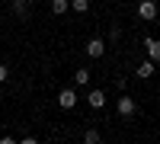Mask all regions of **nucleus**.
<instances>
[{
	"instance_id": "obj_1",
	"label": "nucleus",
	"mask_w": 160,
	"mask_h": 144,
	"mask_svg": "<svg viewBox=\"0 0 160 144\" xmlns=\"http://www.w3.org/2000/svg\"><path fill=\"white\" fill-rule=\"evenodd\" d=\"M115 109H118V115H122V119H131V115L138 112V102L131 99V96H118V102H115Z\"/></svg>"
},
{
	"instance_id": "obj_2",
	"label": "nucleus",
	"mask_w": 160,
	"mask_h": 144,
	"mask_svg": "<svg viewBox=\"0 0 160 144\" xmlns=\"http://www.w3.org/2000/svg\"><path fill=\"white\" fill-rule=\"evenodd\" d=\"M138 16L141 19H157V3L154 0H141L138 3Z\"/></svg>"
},
{
	"instance_id": "obj_3",
	"label": "nucleus",
	"mask_w": 160,
	"mask_h": 144,
	"mask_svg": "<svg viewBox=\"0 0 160 144\" xmlns=\"http://www.w3.org/2000/svg\"><path fill=\"white\" fill-rule=\"evenodd\" d=\"M58 106H61V109H74V106H77V93H74L71 87L58 93Z\"/></svg>"
},
{
	"instance_id": "obj_4",
	"label": "nucleus",
	"mask_w": 160,
	"mask_h": 144,
	"mask_svg": "<svg viewBox=\"0 0 160 144\" xmlns=\"http://www.w3.org/2000/svg\"><path fill=\"white\" fill-rule=\"evenodd\" d=\"M87 55L90 58H102L106 55V42H102V38H90V42H87Z\"/></svg>"
},
{
	"instance_id": "obj_5",
	"label": "nucleus",
	"mask_w": 160,
	"mask_h": 144,
	"mask_svg": "<svg viewBox=\"0 0 160 144\" xmlns=\"http://www.w3.org/2000/svg\"><path fill=\"white\" fill-rule=\"evenodd\" d=\"M87 102H90V109H102V106H106V93H102V90H90V93H87Z\"/></svg>"
},
{
	"instance_id": "obj_6",
	"label": "nucleus",
	"mask_w": 160,
	"mask_h": 144,
	"mask_svg": "<svg viewBox=\"0 0 160 144\" xmlns=\"http://www.w3.org/2000/svg\"><path fill=\"white\" fill-rule=\"evenodd\" d=\"M154 71H157V61L148 58V61H141V64H138V71H135V74L141 77V80H148V77H154Z\"/></svg>"
},
{
	"instance_id": "obj_7",
	"label": "nucleus",
	"mask_w": 160,
	"mask_h": 144,
	"mask_svg": "<svg viewBox=\"0 0 160 144\" xmlns=\"http://www.w3.org/2000/svg\"><path fill=\"white\" fill-rule=\"evenodd\" d=\"M13 10H16V16L19 19H29V7H32V0H10Z\"/></svg>"
},
{
	"instance_id": "obj_8",
	"label": "nucleus",
	"mask_w": 160,
	"mask_h": 144,
	"mask_svg": "<svg viewBox=\"0 0 160 144\" xmlns=\"http://www.w3.org/2000/svg\"><path fill=\"white\" fill-rule=\"evenodd\" d=\"M144 48H148V58L151 61H160V38H148Z\"/></svg>"
},
{
	"instance_id": "obj_9",
	"label": "nucleus",
	"mask_w": 160,
	"mask_h": 144,
	"mask_svg": "<svg viewBox=\"0 0 160 144\" xmlns=\"http://www.w3.org/2000/svg\"><path fill=\"white\" fill-rule=\"evenodd\" d=\"M68 7H71V0H51V13H55V16L68 13Z\"/></svg>"
},
{
	"instance_id": "obj_10",
	"label": "nucleus",
	"mask_w": 160,
	"mask_h": 144,
	"mask_svg": "<svg viewBox=\"0 0 160 144\" xmlns=\"http://www.w3.org/2000/svg\"><path fill=\"white\" fill-rule=\"evenodd\" d=\"M74 80H77L80 87H87V83H90V71H87V67H77V71H74Z\"/></svg>"
},
{
	"instance_id": "obj_11",
	"label": "nucleus",
	"mask_w": 160,
	"mask_h": 144,
	"mask_svg": "<svg viewBox=\"0 0 160 144\" xmlns=\"http://www.w3.org/2000/svg\"><path fill=\"white\" fill-rule=\"evenodd\" d=\"M71 10L74 13H87L90 10V0H71Z\"/></svg>"
},
{
	"instance_id": "obj_12",
	"label": "nucleus",
	"mask_w": 160,
	"mask_h": 144,
	"mask_svg": "<svg viewBox=\"0 0 160 144\" xmlns=\"http://www.w3.org/2000/svg\"><path fill=\"white\" fill-rule=\"evenodd\" d=\"M83 141H87V144H96V141H99V132H96V128H87V132H83Z\"/></svg>"
},
{
	"instance_id": "obj_13",
	"label": "nucleus",
	"mask_w": 160,
	"mask_h": 144,
	"mask_svg": "<svg viewBox=\"0 0 160 144\" xmlns=\"http://www.w3.org/2000/svg\"><path fill=\"white\" fill-rule=\"evenodd\" d=\"M7 77H10V71H7V64H0V83H3Z\"/></svg>"
},
{
	"instance_id": "obj_14",
	"label": "nucleus",
	"mask_w": 160,
	"mask_h": 144,
	"mask_svg": "<svg viewBox=\"0 0 160 144\" xmlns=\"http://www.w3.org/2000/svg\"><path fill=\"white\" fill-rule=\"evenodd\" d=\"M0 3H10V0H0Z\"/></svg>"
},
{
	"instance_id": "obj_15",
	"label": "nucleus",
	"mask_w": 160,
	"mask_h": 144,
	"mask_svg": "<svg viewBox=\"0 0 160 144\" xmlns=\"http://www.w3.org/2000/svg\"><path fill=\"white\" fill-rule=\"evenodd\" d=\"M157 19H160V10H157Z\"/></svg>"
}]
</instances>
